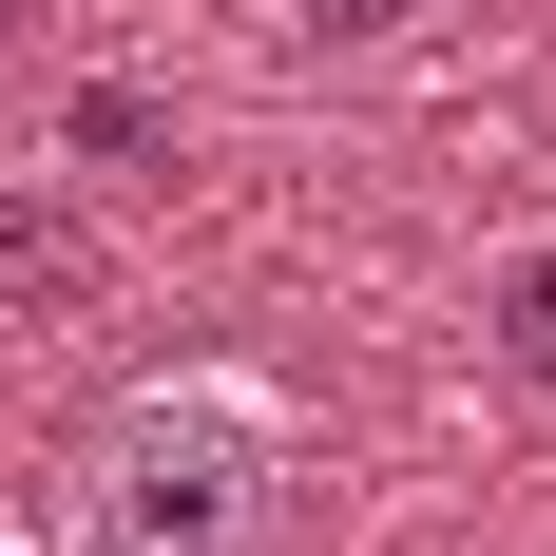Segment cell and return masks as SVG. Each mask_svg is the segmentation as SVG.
Returning a JSON list of instances; mask_svg holds the SVG:
<instances>
[{
    "mask_svg": "<svg viewBox=\"0 0 556 556\" xmlns=\"http://www.w3.org/2000/svg\"><path fill=\"white\" fill-rule=\"evenodd\" d=\"M288 538V403L250 365H173L77 442V556H269Z\"/></svg>",
    "mask_w": 556,
    "mask_h": 556,
    "instance_id": "cell-1",
    "label": "cell"
},
{
    "mask_svg": "<svg viewBox=\"0 0 556 556\" xmlns=\"http://www.w3.org/2000/svg\"><path fill=\"white\" fill-rule=\"evenodd\" d=\"M480 345H500V384H518V403H556V230H538V250H500Z\"/></svg>",
    "mask_w": 556,
    "mask_h": 556,
    "instance_id": "cell-2",
    "label": "cell"
},
{
    "mask_svg": "<svg viewBox=\"0 0 556 556\" xmlns=\"http://www.w3.org/2000/svg\"><path fill=\"white\" fill-rule=\"evenodd\" d=\"M0 288H20V307H77V288H97V230L77 212H0Z\"/></svg>",
    "mask_w": 556,
    "mask_h": 556,
    "instance_id": "cell-3",
    "label": "cell"
},
{
    "mask_svg": "<svg viewBox=\"0 0 556 556\" xmlns=\"http://www.w3.org/2000/svg\"><path fill=\"white\" fill-rule=\"evenodd\" d=\"M58 135H77V154H97V173H135V154H154V135H173V115H154V97H115V77H97V97L58 115Z\"/></svg>",
    "mask_w": 556,
    "mask_h": 556,
    "instance_id": "cell-4",
    "label": "cell"
},
{
    "mask_svg": "<svg viewBox=\"0 0 556 556\" xmlns=\"http://www.w3.org/2000/svg\"><path fill=\"white\" fill-rule=\"evenodd\" d=\"M442 0H307V39H422Z\"/></svg>",
    "mask_w": 556,
    "mask_h": 556,
    "instance_id": "cell-5",
    "label": "cell"
}]
</instances>
